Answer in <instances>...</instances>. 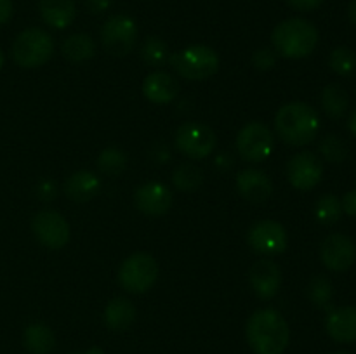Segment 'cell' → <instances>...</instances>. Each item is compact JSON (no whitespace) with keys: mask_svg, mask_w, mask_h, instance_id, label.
<instances>
[{"mask_svg":"<svg viewBox=\"0 0 356 354\" xmlns=\"http://www.w3.org/2000/svg\"><path fill=\"white\" fill-rule=\"evenodd\" d=\"M245 337L256 354H284L291 342V328L275 309H259L245 325Z\"/></svg>","mask_w":356,"mask_h":354,"instance_id":"obj_1","label":"cell"},{"mask_svg":"<svg viewBox=\"0 0 356 354\" xmlns=\"http://www.w3.org/2000/svg\"><path fill=\"white\" fill-rule=\"evenodd\" d=\"M275 130L278 137L291 146H306L315 141L320 130V117L309 104L294 101L275 115Z\"/></svg>","mask_w":356,"mask_h":354,"instance_id":"obj_2","label":"cell"},{"mask_svg":"<svg viewBox=\"0 0 356 354\" xmlns=\"http://www.w3.org/2000/svg\"><path fill=\"white\" fill-rule=\"evenodd\" d=\"M318 30L302 17H291L275 26L271 33L275 52L289 59L308 58L318 45Z\"/></svg>","mask_w":356,"mask_h":354,"instance_id":"obj_3","label":"cell"},{"mask_svg":"<svg viewBox=\"0 0 356 354\" xmlns=\"http://www.w3.org/2000/svg\"><path fill=\"white\" fill-rule=\"evenodd\" d=\"M170 66L177 75L186 80H207L214 76L219 69V56L209 45H191L179 52H174L169 58Z\"/></svg>","mask_w":356,"mask_h":354,"instance_id":"obj_4","label":"cell"},{"mask_svg":"<svg viewBox=\"0 0 356 354\" xmlns=\"http://www.w3.org/2000/svg\"><path fill=\"white\" fill-rule=\"evenodd\" d=\"M54 52V40L42 28H28L21 31L13 44V59L21 68L44 66Z\"/></svg>","mask_w":356,"mask_h":354,"instance_id":"obj_5","label":"cell"},{"mask_svg":"<svg viewBox=\"0 0 356 354\" xmlns=\"http://www.w3.org/2000/svg\"><path fill=\"white\" fill-rule=\"evenodd\" d=\"M159 278V262L146 252L129 255L118 269V283L129 294H145Z\"/></svg>","mask_w":356,"mask_h":354,"instance_id":"obj_6","label":"cell"},{"mask_svg":"<svg viewBox=\"0 0 356 354\" xmlns=\"http://www.w3.org/2000/svg\"><path fill=\"white\" fill-rule=\"evenodd\" d=\"M218 144L216 132L204 121H186L176 132V148L191 160L211 155Z\"/></svg>","mask_w":356,"mask_h":354,"instance_id":"obj_7","label":"cell"},{"mask_svg":"<svg viewBox=\"0 0 356 354\" xmlns=\"http://www.w3.org/2000/svg\"><path fill=\"white\" fill-rule=\"evenodd\" d=\"M273 132L263 121H250L243 125L236 135V149L249 163H259L273 151Z\"/></svg>","mask_w":356,"mask_h":354,"instance_id":"obj_8","label":"cell"},{"mask_svg":"<svg viewBox=\"0 0 356 354\" xmlns=\"http://www.w3.org/2000/svg\"><path fill=\"white\" fill-rule=\"evenodd\" d=\"M136 38H138L136 21L125 14L108 17L101 28V42L111 56H118V58L127 56L134 49Z\"/></svg>","mask_w":356,"mask_h":354,"instance_id":"obj_9","label":"cell"},{"mask_svg":"<svg viewBox=\"0 0 356 354\" xmlns=\"http://www.w3.org/2000/svg\"><path fill=\"white\" fill-rule=\"evenodd\" d=\"M247 243L254 252L261 255H278L285 252L289 245V236L284 226L271 219L256 222L247 233Z\"/></svg>","mask_w":356,"mask_h":354,"instance_id":"obj_10","label":"cell"},{"mask_svg":"<svg viewBox=\"0 0 356 354\" xmlns=\"http://www.w3.org/2000/svg\"><path fill=\"white\" fill-rule=\"evenodd\" d=\"M31 231L45 248L59 250L70 239V226L66 219L56 210H40L31 221Z\"/></svg>","mask_w":356,"mask_h":354,"instance_id":"obj_11","label":"cell"},{"mask_svg":"<svg viewBox=\"0 0 356 354\" xmlns=\"http://www.w3.org/2000/svg\"><path fill=\"white\" fill-rule=\"evenodd\" d=\"M320 260L329 271L344 273L356 260L355 242L343 233H330L320 243Z\"/></svg>","mask_w":356,"mask_h":354,"instance_id":"obj_12","label":"cell"},{"mask_svg":"<svg viewBox=\"0 0 356 354\" xmlns=\"http://www.w3.org/2000/svg\"><path fill=\"white\" fill-rule=\"evenodd\" d=\"M323 177V163L315 153H296L287 163V179L296 189L312 191Z\"/></svg>","mask_w":356,"mask_h":354,"instance_id":"obj_13","label":"cell"},{"mask_svg":"<svg viewBox=\"0 0 356 354\" xmlns=\"http://www.w3.org/2000/svg\"><path fill=\"white\" fill-rule=\"evenodd\" d=\"M249 281L257 297L263 301H270L280 290L282 271L275 260L259 259L250 266Z\"/></svg>","mask_w":356,"mask_h":354,"instance_id":"obj_14","label":"cell"},{"mask_svg":"<svg viewBox=\"0 0 356 354\" xmlns=\"http://www.w3.org/2000/svg\"><path fill=\"white\" fill-rule=\"evenodd\" d=\"M134 203L148 217H160L172 205V191L162 183H146L136 189Z\"/></svg>","mask_w":356,"mask_h":354,"instance_id":"obj_15","label":"cell"},{"mask_svg":"<svg viewBox=\"0 0 356 354\" xmlns=\"http://www.w3.org/2000/svg\"><path fill=\"white\" fill-rule=\"evenodd\" d=\"M236 189L240 196L249 203H263L273 193V183L270 176L259 169H245L236 176Z\"/></svg>","mask_w":356,"mask_h":354,"instance_id":"obj_16","label":"cell"},{"mask_svg":"<svg viewBox=\"0 0 356 354\" xmlns=\"http://www.w3.org/2000/svg\"><path fill=\"white\" fill-rule=\"evenodd\" d=\"M325 330L330 339L339 344L356 342V307L343 305L329 312L325 319Z\"/></svg>","mask_w":356,"mask_h":354,"instance_id":"obj_17","label":"cell"},{"mask_svg":"<svg viewBox=\"0 0 356 354\" xmlns=\"http://www.w3.org/2000/svg\"><path fill=\"white\" fill-rule=\"evenodd\" d=\"M143 94L153 104H169L179 94V83L165 71L149 73L143 82Z\"/></svg>","mask_w":356,"mask_h":354,"instance_id":"obj_18","label":"cell"},{"mask_svg":"<svg viewBox=\"0 0 356 354\" xmlns=\"http://www.w3.org/2000/svg\"><path fill=\"white\" fill-rule=\"evenodd\" d=\"M66 196L76 203L90 201L101 191V180L89 170H79L66 179L63 187Z\"/></svg>","mask_w":356,"mask_h":354,"instance_id":"obj_19","label":"cell"},{"mask_svg":"<svg viewBox=\"0 0 356 354\" xmlns=\"http://www.w3.org/2000/svg\"><path fill=\"white\" fill-rule=\"evenodd\" d=\"M38 10L44 23L56 30L68 28L76 16L75 0H40Z\"/></svg>","mask_w":356,"mask_h":354,"instance_id":"obj_20","label":"cell"},{"mask_svg":"<svg viewBox=\"0 0 356 354\" xmlns=\"http://www.w3.org/2000/svg\"><path fill=\"white\" fill-rule=\"evenodd\" d=\"M136 321V305L129 298L117 297L104 307V325L113 332H125Z\"/></svg>","mask_w":356,"mask_h":354,"instance_id":"obj_21","label":"cell"},{"mask_svg":"<svg viewBox=\"0 0 356 354\" xmlns=\"http://www.w3.org/2000/svg\"><path fill=\"white\" fill-rule=\"evenodd\" d=\"M23 342L30 354H51L56 346V337L44 323H31L24 330Z\"/></svg>","mask_w":356,"mask_h":354,"instance_id":"obj_22","label":"cell"},{"mask_svg":"<svg viewBox=\"0 0 356 354\" xmlns=\"http://www.w3.org/2000/svg\"><path fill=\"white\" fill-rule=\"evenodd\" d=\"M61 52L70 62L89 61L96 54V42L87 33H73L63 42Z\"/></svg>","mask_w":356,"mask_h":354,"instance_id":"obj_23","label":"cell"},{"mask_svg":"<svg viewBox=\"0 0 356 354\" xmlns=\"http://www.w3.org/2000/svg\"><path fill=\"white\" fill-rule=\"evenodd\" d=\"M350 106V96L348 90L339 83H329L322 90V108L327 113V117L339 120L344 117Z\"/></svg>","mask_w":356,"mask_h":354,"instance_id":"obj_24","label":"cell"},{"mask_svg":"<svg viewBox=\"0 0 356 354\" xmlns=\"http://www.w3.org/2000/svg\"><path fill=\"white\" fill-rule=\"evenodd\" d=\"M172 183L183 193H193L204 183V172L195 163H181L172 174Z\"/></svg>","mask_w":356,"mask_h":354,"instance_id":"obj_25","label":"cell"},{"mask_svg":"<svg viewBox=\"0 0 356 354\" xmlns=\"http://www.w3.org/2000/svg\"><path fill=\"white\" fill-rule=\"evenodd\" d=\"M343 215V205L336 194H323L315 203V217L320 224L332 226Z\"/></svg>","mask_w":356,"mask_h":354,"instance_id":"obj_26","label":"cell"},{"mask_svg":"<svg viewBox=\"0 0 356 354\" xmlns=\"http://www.w3.org/2000/svg\"><path fill=\"white\" fill-rule=\"evenodd\" d=\"M97 167L104 176L118 177L127 167V156L122 149L111 146V148L103 149L101 155L97 156Z\"/></svg>","mask_w":356,"mask_h":354,"instance_id":"obj_27","label":"cell"},{"mask_svg":"<svg viewBox=\"0 0 356 354\" xmlns=\"http://www.w3.org/2000/svg\"><path fill=\"white\" fill-rule=\"evenodd\" d=\"M308 297L316 307H327L334 297V285L323 274H316L308 285Z\"/></svg>","mask_w":356,"mask_h":354,"instance_id":"obj_28","label":"cell"},{"mask_svg":"<svg viewBox=\"0 0 356 354\" xmlns=\"http://www.w3.org/2000/svg\"><path fill=\"white\" fill-rule=\"evenodd\" d=\"M329 66L339 76L353 75L356 69V54L350 47H336L329 56Z\"/></svg>","mask_w":356,"mask_h":354,"instance_id":"obj_29","label":"cell"},{"mask_svg":"<svg viewBox=\"0 0 356 354\" xmlns=\"http://www.w3.org/2000/svg\"><path fill=\"white\" fill-rule=\"evenodd\" d=\"M141 58L149 66H162L169 58L167 44L160 37H148L141 45Z\"/></svg>","mask_w":356,"mask_h":354,"instance_id":"obj_30","label":"cell"},{"mask_svg":"<svg viewBox=\"0 0 356 354\" xmlns=\"http://www.w3.org/2000/svg\"><path fill=\"white\" fill-rule=\"evenodd\" d=\"M320 153H322L327 162L343 163L350 155V148H348L346 141L341 139L339 135L329 134L320 142Z\"/></svg>","mask_w":356,"mask_h":354,"instance_id":"obj_31","label":"cell"},{"mask_svg":"<svg viewBox=\"0 0 356 354\" xmlns=\"http://www.w3.org/2000/svg\"><path fill=\"white\" fill-rule=\"evenodd\" d=\"M252 65L256 66V69L259 71H268V69L275 68L277 65V52L273 49H259V51L254 52L252 56Z\"/></svg>","mask_w":356,"mask_h":354,"instance_id":"obj_32","label":"cell"},{"mask_svg":"<svg viewBox=\"0 0 356 354\" xmlns=\"http://www.w3.org/2000/svg\"><path fill=\"white\" fill-rule=\"evenodd\" d=\"M37 194L40 200L51 201L58 196V186H56V183H52V180H42L37 186Z\"/></svg>","mask_w":356,"mask_h":354,"instance_id":"obj_33","label":"cell"},{"mask_svg":"<svg viewBox=\"0 0 356 354\" xmlns=\"http://www.w3.org/2000/svg\"><path fill=\"white\" fill-rule=\"evenodd\" d=\"M292 9L301 10V12H312V10L318 9L323 3V0H285Z\"/></svg>","mask_w":356,"mask_h":354,"instance_id":"obj_34","label":"cell"},{"mask_svg":"<svg viewBox=\"0 0 356 354\" xmlns=\"http://www.w3.org/2000/svg\"><path fill=\"white\" fill-rule=\"evenodd\" d=\"M341 205H343L344 214L351 215V217H356V189L348 191L346 194L341 200Z\"/></svg>","mask_w":356,"mask_h":354,"instance_id":"obj_35","label":"cell"},{"mask_svg":"<svg viewBox=\"0 0 356 354\" xmlns=\"http://www.w3.org/2000/svg\"><path fill=\"white\" fill-rule=\"evenodd\" d=\"M113 0H86V7L92 14H103L111 7Z\"/></svg>","mask_w":356,"mask_h":354,"instance_id":"obj_36","label":"cell"},{"mask_svg":"<svg viewBox=\"0 0 356 354\" xmlns=\"http://www.w3.org/2000/svg\"><path fill=\"white\" fill-rule=\"evenodd\" d=\"M13 16V0H0V24H6Z\"/></svg>","mask_w":356,"mask_h":354,"instance_id":"obj_37","label":"cell"},{"mask_svg":"<svg viewBox=\"0 0 356 354\" xmlns=\"http://www.w3.org/2000/svg\"><path fill=\"white\" fill-rule=\"evenodd\" d=\"M348 17L351 19V23L356 24V0H351L348 6Z\"/></svg>","mask_w":356,"mask_h":354,"instance_id":"obj_38","label":"cell"},{"mask_svg":"<svg viewBox=\"0 0 356 354\" xmlns=\"http://www.w3.org/2000/svg\"><path fill=\"white\" fill-rule=\"evenodd\" d=\"M348 128H350L351 134L356 137V108L353 110V113H351L350 120H348Z\"/></svg>","mask_w":356,"mask_h":354,"instance_id":"obj_39","label":"cell"},{"mask_svg":"<svg viewBox=\"0 0 356 354\" xmlns=\"http://www.w3.org/2000/svg\"><path fill=\"white\" fill-rule=\"evenodd\" d=\"M72 354H104V353L101 347H90V349H87L86 353H72Z\"/></svg>","mask_w":356,"mask_h":354,"instance_id":"obj_40","label":"cell"},{"mask_svg":"<svg viewBox=\"0 0 356 354\" xmlns=\"http://www.w3.org/2000/svg\"><path fill=\"white\" fill-rule=\"evenodd\" d=\"M3 59H6V58H3V52H2V49H0V68L3 66Z\"/></svg>","mask_w":356,"mask_h":354,"instance_id":"obj_41","label":"cell"},{"mask_svg":"<svg viewBox=\"0 0 356 354\" xmlns=\"http://www.w3.org/2000/svg\"><path fill=\"white\" fill-rule=\"evenodd\" d=\"M332 354H353V353H348V351H336V353Z\"/></svg>","mask_w":356,"mask_h":354,"instance_id":"obj_42","label":"cell"}]
</instances>
